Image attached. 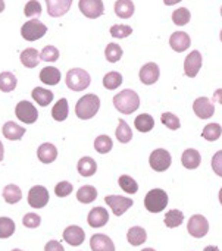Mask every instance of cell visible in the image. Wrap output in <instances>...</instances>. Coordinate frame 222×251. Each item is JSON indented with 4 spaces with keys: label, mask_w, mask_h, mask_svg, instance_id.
<instances>
[{
    "label": "cell",
    "mask_w": 222,
    "mask_h": 251,
    "mask_svg": "<svg viewBox=\"0 0 222 251\" xmlns=\"http://www.w3.org/2000/svg\"><path fill=\"white\" fill-rule=\"evenodd\" d=\"M113 106L122 115H131L140 107V97L134 90H122L113 97Z\"/></svg>",
    "instance_id": "cell-1"
},
{
    "label": "cell",
    "mask_w": 222,
    "mask_h": 251,
    "mask_svg": "<svg viewBox=\"0 0 222 251\" xmlns=\"http://www.w3.org/2000/svg\"><path fill=\"white\" fill-rule=\"evenodd\" d=\"M99 109H100V99L96 94H85L75 104V113L83 121H88L94 118Z\"/></svg>",
    "instance_id": "cell-2"
},
{
    "label": "cell",
    "mask_w": 222,
    "mask_h": 251,
    "mask_svg": "<svg viewBox=\"0 0 222 251\" xmlns=\"http://www.w3.org/2000/svg\"><path fill=\"white\" fill-rule=\"evenodd\" d=\"M91 78L87 71L81 68L69 69L66 74V87L72 91H83L90 87Z\"/></svg>",
    "instance_id": "cell-3"
},
{
    "label": "cell",
    "mask_w": 222,
    "mask_h": 251,
    "mask_svg": "<svg viewBox=\"0 0 222 251\" xmlns=\"http://www.w3.org/2000/svg\"><path fill=\"white\" fill-rule=\"evenodd\" d=\"M166 206H168V194L161 188L150 190L144 197V207L150 213H161L162 210H165Z\"/></svg>",
    "instance_id": "cell-4"
},
{
    "label": "cell",
    "mask_w": 222,
    "mask_h": 251,
    "mask_svg": "<svg viewBox=\"0 0 222 251\" xmlns=\"http://www.w3.org/2000/svg\"><path fill=\"white\" fill-rule=\"evenodd\" d=\"M46 32H47V26L43 22H40L38 19H29L21 28V35L27 41L40 40L41 37L46 35Z\"/></svg>",
    "instance_id": "cell-5"
},
{
    "label": "cell",
    "mask_w": 222,
    "mask_h": 251,
    "mask_svg": "<svg viewBox=\"0 0 222 251\" xmlns=\"http://www.w3.org/2000/svg\"><path fill=\"white\" fill-rule=\"evenodd\" d=\"M15 115L21 122L28 124V125L34 124L38 119V110L35 109V106L31 101H27V100H22L16 104Z\"/></svg>",
    "instance_id": "cell-6"
},
{
    "label": "cell",
    "mask_w": 222,
    "mask_h": 251,
    "mask_svg": "<svg viewBox=\"0 0 222 251\" xmlns=\"http://www.w3.org/2000/svg\"><path fill=\"white\" fill-rule=\"evenodd\" d=\"M149 163H150V166H152L153 171H156V172H165V171L169 169V166L172 163L171 153L168 150L158 149V150L152 151V154L149 157Z\"/></svg>",
    "instance_id": "cell-7"
},
{
    "label": "cell",
    "mask_w": 222,
    "mask_h": 251,
    "mask_svg": "<svg viewBox=\"0 0 222 251\" xmlns=\"http://www.w3.org/2000/svg\"><path fill=\"white\" fill-rule=\"evenodd\" d=\"M187 231L194 238H203L209 232V222L202 215H194L189 219Z\"/></svg>",
    "instance_id": "cell-8"
},
{
    "label": "cell",
    "mask_w": 222,
    "mask_h": 251,
    "mask_svg": "<svg viewBox=\"0 0 222 251\" xmlns=\"http://www.w3.org/2000/svg\"><path fill=\"white\" fill-rule=\"evenodd\" d=\"M105 203L112 209L115 216H122L134 204L131 199L122 197V196H108L105 197Z\"/></svg>",
    "instance_id": "cell-9"
},
{
    "label": "cell",
    "mask_w": 222,
    "mask_h": 251,
    "mask_svg": "<svg viewBox=\"0 0 222 251\" xmlns=\"http://www.w3.org/2000/svg\"><path fill=\"white\" fill-rule=\"evenodd\" d=\"M78 7H80L81 13L90 19L99 18L105 12V6H103L102 0H80Z\"/></svg>",
    "instance_id": "cell-10"
},
{
    "label": "cell",
    "mask_w": 222,
    "mask_h": 251,
    "mask_svg": "<svg viewBox=\"0 0 222 251\" xmlns=\"http://www.w3.org/2000/svg\"><path fill=\"white\" fill-rule=\"evenodd\" d=\"M49 203V191L43 185H35L28 193V204L34 209H43Z\"/></svg>",
    "instance_id": "cell-11"
},
{
    "label": "cell",
    "mask_w": 222,
    "mask_h": 251,
    "mask_svg": "<svg viewBox=\"0 0 222 251\" xmlns=\"http://www.w3.org/2000/svg\"><path fill=\"white\" fill-rule=\"evenodd\" d=\"M193 110L196 116H199L200 119H209L215 113V106H214V101H211V99L199 97L193 103Z\"/></svg>",
    "instance_id": "cell-12"
},
{
    "label": "cell",
    "mask_w": 222,
    "mask_h": 251,
    "mask_svg": "<svg viewBox=\"0 0 222 251\" xmlns=\"http://www.w3.org/2000/svg\"><path fill=\"white\" fill-rule=\"evenodd\" d=\"M202 60L203 59H202V54L199 50L189 53V56L184 60V74L190 78H194L202 68Z\"/></svg>",
    "instance_id": "cell-13"
},
{
    "label": "cell",
    "mask_w": 222,
    "mask_h": 251,
    "mask_svg": "<svg viewBox=\"0 0 222 251\" xmlns=\"http://www.w3.org/2000/svg\"><path fill=\"white\" fill-rule=\"evenodd\" d=\"M159 75H161V71H159V66L153 62H149L146 63L144 66H141L140 69V81L146 85H152L155 84L158 79H159Z\"/></svg>",
    "instance_id": "cell-14"
},
{
    "label": "cell",
    "mask_w": 222,
    "mask_h": 251,
    "mask_svg": "<svg viewBox=\"0 0 222 251\" xmlns=\"http://www.w3.org/2000/svg\"><path fill=\"white\" fill-rule=\"evenodd\" d=\"M63 240L72 246V247H78L84 243L85 240V232L83 231V228L77 226V225H71L63 231Z\"/></svg>",
    "instance_id": "cell-15"
},
{
    "label": "cell",
    "mask_w": 222,
    "mask_h": 251,
    "mask_svg": "<svg viewBox=\"0 0 222 251\" xmlns=\"http://www.w3.org/2000/svg\"><path fill=\"white\" fill-rule=\"evenodd\" d=\"M109 221V213L105 207H94L90 210L87 216V222L91 228H102L108 224Z\"/></svg>",
    "instance_id": "cell-16"
},
{
    "label": "cell",
    "mask_w": 222,
    "mask_h": 251,
    "mask_svg": "<svg viewBox=\"0 0 222 251\" xmlns=\"http://www.w3.org/2000/svg\"><path fill=\"white\" fill-rule=\"evenodd\" d=\"M74 0H46L47 4V13L53 18H59L63 16L65 13H68V10L71 9Z\"/></svg>",
    "instance_id": "cell-17"
},
{
    "label": "cell",
    "mask_w": 222,
    "mask_h": 251,
    "mask_svg": "<svg viewBox=\"0 0 222 251\" xmlns=\"http://www.w3.org/2000/svg\"><path fill=\"white\" fill-rule=\"evenodd\" d=\"M192 44V40H190V35L184 31H177L171 35L169 38V46L174 51H186Z\"/></svg>",
    "instance_id": "cell-18"
},
{
    "label": "cell",
    "mask_w": 222,
    "mask_h": 251,
    "mask_svg": "<svg viewBox=\"0 0 222 251\" xmlns=\"http://www.w3.org/2000/svg\"><path fill=\"white\" fill-rule=\"evenodd\" d=\"M90 247L93 251H115L113 241L105 234H96L90 240Z\"/></svg>",
    "instance_id": "cell-19"
},
{
    "label": "cell",
    "mask_w": 222,
    "mask_h": 251,
    "mask_svg": "<svg viewBox=\"0 0 222 251\" xmlns=\"http://www.w3.org/2000/svg\"><path fill=\"white\" fill-rule=\"evenodd\" d=\"M37 157L41 163H53L57 157V149L52 143H43L37 150Z\"/></svg>",
    "instance_id": "cell-20"
},
{
    "label": "cell",
    "mask_w": 222,
    "mask_h": 251,
    "mask_svg": "<svg viewBox=\"0 0 222 251\" xmlns=\"http://www.w3.org/2000/svg\"><path fill=\"white\" fill-rule=\"evenodd\" d=\"M1 132H3V135H4V138H7V140H10V141H18V140H21V138L24 137V134H25L27 131H25L24 126H19L18 124L9 121V122H6V124L3 125Z\"/></svg>",
    "instance_id": "cell-21"
},
{
    "label": "cell",
    "mask_w": 222,
    "mask_h": 251,
    "mask_svg": "<svg viewBox=\"0 0 222 251\" xmlns=\"http://www.w3.org/2000/svg\"><path fill=\"white\" fill-rule=\"evenodd\" d=\"M200 153L194 149H187L181 156V163L186 169H197L200 166Z\"/></svg>",
    "instance_id": "cell-22"
},
{
    "label": "cell",
    "mask_w": 222,
    "mask_h": 251,
    "mask_svg": "<svg viewBox=\"0 0 222 251\" xmlns=\"http://www.w3.org/2000/svg\"><path fill=\"white\" fill-rule=\"evenodd\" d=\"M40 81L46 85H57L60 81V71L55 66H46L40 72Z\"/></svg>",
    "instance_id": "cell-23"
},
{
    "label": "cell",
    "mask_w": 222,
    "mask_h": 251,
    "mask_svg": "<svg viewBox=\"0 0 222 251\" xmlns=\"http://www.w3.org/2000/svg\"><path fill=\"white\" fill-rule=\"evenodd\" d=\"M77 169H78V174L84 178H88V176H93L97 171V163L94 162V159L85 156V157H81L78 165H77Z\"/></svg>",
    "instance_id": "cell-24"
},
{
    "label": "cell",
    "mask_w": 222,
    "mask_h": 251,
    "mask_svg": "<svg viewBox=\"0 0 222 251\" xmlns=\"http://www.w3.org/2000/svg\"><path fill=\"white\" fill-rule=\"evenodd\" d=\"M127 240H128V243H130L131 246L139 247V246H141V244L146 243V240H147V232H146L144 228H141V226H133V228H130V231L127 232Z\"/></svg>",
    "instance_id": "cell-25"
},
{
    "label": "cell",
    "mask_w": 222,
    "mask_h": 251,
    "mask_svg": "<svg viewBox=\"0 0 222 251\" xmlns=\"http://www.w3.org/2000/svg\"><path fill=\"white\" fill-rule=\"evenodd\" d=\"M136 6L133 3V0H116L115 1V13L122 18V19H128L134 15Z\"/></svg>",
    "instance_id": "cell-26"
},
{
    "label": "cell",
    "mask_w": 222,
    "mask_h": 251,
    "mask_svg": "<svg viewBox=\"0 0 222 251\" xmlns=\"http://www.w3.org/2000/svg\"><path fill=\"white\" fill-rule=\"evenodd\" d=\"M31 96H32V99L37 101V104L41 106V107L49 106V104L52 103V100H53V93H52L50 90L43 88V87H35V88L32 90Z\"/></svg>",
    "instance_id": "cell-27"
},
{
    "label": "cell",
    "mask_w": 222,
    "mask_h": 251,
    "mask_svg": "<svg viewBox=\"0 0 222 251\" xmlns=\"http://www.w3.org/2000/svg\"><path fill=\"white\" fill-rule=\"evenodd\" d=\"M21 63L25 66V68H35L38 63H40V53L29 47V49H25L22 53H21Z\"/></svg>",
    "instance_id": "cell-28"
},
{
    "label": "cell",
    "mask_w": 222,
    "mask_h": 251,
    "mask_svg": "<svg viewBox=\"0 0 222 251\" xmlns=\"http://www.w3.org/2000/svg\"><path fill=\"white\" fill-rule=\"evenodd\" d=\"M115 137H116V140H118L119 143H122V144H127V143L131 141V138H133V131H131L130 125H128L124 119H119V121H118V128H116V131H115Z\"/></svg>",
    "instance_id": "cell-29"
},
{
    "label": "cell",
    "mask_w": 222,
    "mask_h": 251,
    "mask_svg": "<svg viewBox=\"0 0 222 251\" xmlns=\"http://www.w3.org/2000/svg\"><path fill=\"white\" fill-rule=\"evenodd\" d=\"M3 199L6 203L9 204H16L21 199H22V193H21V188L15 184H9L3 188Z\"/></svg>",
    "instance_id": "cell-30"
},
{
    "label": "cell",
    "mask_w": 222,
    "mask_h": 251,
    "mask_svg": "<svg viewBox=\"0 0 222 251\" xmlns=\"http://www.w3.org/2000/svg\"><path fill=\"white\" fill-rule=\"evenodd\" d=\"M69 115V107H68V100L66 99H60L52 109V116L55 121L57 122H63Z\"/></svg>",
    "instance_id": "cell-31"
},
{
    "label": "cell",
    "mask_w": 222,
    "mask_h": 251,
    "mask_svg": "<svg viewBox=\"0 0 222 251\" xmlns=\"http://www.w3.org/2000/svg\"><path fill=\"white\" fill-rule=\"evenodd\" d=\"M77 199L83 204H90L97 199V190L94 187H91V185H84V187H81L78 190Z\"/></svg>",
    "instance_id": "cell-32"
},
{
    "label": "cell",
    "mask_w": 222,
    "mask_h": 251,
    "mask_svg": "<svg viewBox=\"0 0 222 251\" xmlns=\"http://www.w3.org/2000/svg\"><path fill=\"white\" fill-rule=\"evenodd\" d=\"M134 125H136L137 131H140V132H149L155 126V119L149 113H141V115H139L136 118Z\"/></svg>",
    "instance_id": "cell-33"
},
{
    "label": "cell",
    "mask_w": 222,
    "mask_h": 251,
    "mask_svg": "<svg viewBox=\"0 0 222 251\" xmlns=\"http://www.w3.org/2000/svg\"><path fill=\"white\" fill-rule=\"evenodd\" d=\"M18 79L12 72H1L0 74V91L10 93L16 88Z\"/></svg>",
    "instance_id": "cell-34"
},
{
    "label": "cell",
    "mask_w": 222,
    "mask_h": 251,
    "mask_svg": "<svg viewBox=\"0 0 222 251\" xmlns=\"http://www.w3.org/2000/svg\"><path fill=\"white\" fill-rule=\"evenodd\" d=\"M184 222V215L181 210L172 209L165 215V225L168 228H178Z\"/></svg>",
    "instance_id": "cell-35"
},
{
    "label": "cell",
    "mask_w": 222,
    "mask_h": 251,
    "mask_svg": "<svg viewBox=\"0 0 222 251\" xmlns=\"http://www.w3.org/2000/svg\"><path fill=\"white\" fill-rule=\"evenodd\" d=\"M222 135V126L220 124H209L203 128L202 137L208 141H217Z\"/></svg>",
    "instance_id": "cell-36"
},
{
    "label": "cell",
    "mask_w": 222,
    "mask_h": 251,
    "mask_svg": "<svg viewBox=\"0 0 222 251\" xmlns=\"http://www.w3.org/2000/svg\"><path fill=\"white\" fill-rule=\"evenodd\" d=\"M122 84V75L116 71H112V72H108L105 76H103V85L105 88L108 90H115L118 88L119 85Z\"/></svg>",
    "instance_id": "cell-37"
},
{
    "label": "cell",
    "mask_w": 222,
    "mask_h": 251,
    "mask_svg": "<svg viewBox=\"0 0 222 251\" xmlns=\"http://www.w3.org/2000/svg\"><path fill=\"white\" fill-rule=\"evenodd\" d=\"M113 147V143H112V138L108 137V135H99L96 140H94V149L97 153L100 154H106L112 150Z\"/></svg>",
    "instance_id": "cell-38"
},
{
    "label": "cell",
    "mask_w": 222,
    "mask_h": 251,
    "mask_svg": "<svg viewBox=\"0 0 222 251\" xmlns=\"http://www.w3.org/2000/svg\"><path fill=\"white\" fill-rule=\"evenodd\" d=\"M192 19V13L187 7H180L177 10H174L172 13V22L178 26H184L190 22Z\"/></svg>",
    "instance_id": "cell-39"
},
{
    "label": "cell",
    "mask_w": 222,
    "mask_h": 251,
    "mask_svg": "<svg viewBox=\"0 0 222 251\" xmlns=\"http://www.w3.org/2000/svg\"><path fill=\"white\" fill-rule=\"evenodd\" d=\"M122 49H121V46L119 44H116V43H109L108 46H106V50H105V56H106V59L111 62V63H116L121 57H122Z\"/></svg>",
    "instance_id": "cell-40"
},
{
    "label": "cell",
    "mask_w": 222,
    "mask_h": 251,
    "mask_svg": "<svg viewBox=\"0 0 222 251\" xmlns=\"http://www.w3.org/2000/svg\"><path fill=\"white\" fill-rule=\"evenodd\" d=\"M119 187L122 188V191L128 193V194H136L139 191V184L130 176V175H122L119 176Z\"/></svg>",
    "instance_id": "cell-41"
},
{
    "label": "cell",
    "mask_w": 222,
    "mask_h": 251,
    "mask_svg": "<svg viewBox=\"0 0 222 251\" xmlns=\"http://www.w3.org/2000/svg\"><path fill=\"white\" fill-rule=\"evenodd\" d=\"M15 232V222L10 218H0V238H9Z\"/></svg>",
    "instance_id": "cell-42"
},
{
    "label": "cell",
    "mask_w": 222,
    "mask_h": 251,
    "mask_svg": "<svg viewBox=\"0 0 222 251\" xmlns=\"http://www.w3.org/2000/svg\"><path fill=\"white\" fill-rule=\"evenodd\" d=\"M24 13L27 18H38L41 15V4L37 0H29L25 7H24Z\"/></svg>",
    "instance_id": "cell-43"
},
{
    "label": "cell",
    "mask_w": 222,
    "mask_h": 251,
    "mask_svg": "<svg viewBox=\"0 0 222 251\" xmlns=\"http://www.w3.org/2000/svg\"><path fill=\"white\" fill-rule=\"evenodd\" d=\"M162 124L166 126V128H169V129H172V131H175V129H178L180 126H181V122H180V118L178 116H175L174 113H171V112H165L164 115H162Z\"/></svg>",
    "instance_id": "cell-44"
},
{
    "label": "cell",
    "mask_w": 222,
    "mask_h": 251,
    "mask_svg": "<svg viewBox=\"0 0 222 251\" xmlns=\"http://www.w3.org/2000/svg\"><path fill=\"white\" fill-rule=\"evenodd\" d=\"M40 59L44 62H56L59 59V50L55 46H46L40 51Z\"/></svg>",
    "instance_id": "cell-45"
},
{
    "label": "cell",
    "mask_w": 222,
    "mask_h": 251,
    "mask_svg": "<svg viewBox=\"0 0 222 251\" xmlns=\"http://www.w3.org/2000/svg\"><path fill=\"white\" fill-rule=\"evenodd\" d=\"M133 28L128 25H113L111 28V35L113 38H127L128 35H131Z\"/></svg>",
    "instance_id": "cell-46"
},
{
    "label": "cell",
    "mask_w": 222,
    "mask_h": 251,
    "mask_svg": "<svg viewBox=\"0 0 222 251\" xmlns=\"http://www.w3.org/2000/svg\"><path fill=\"white\" fill-rule=\"evenodd\" d=\"M22 224H24V226H27V228H29V229H35V228L40 226L41 218H40L37 213H27V215L24 216V219H22Z\"/></svg>",
    "instance_id": "cell-47"
},
{
    "label": "cell",
    "mask_w": 222,
    "mask_h": 251,
    "mask_svg": "<svg viewBox=\"0 0 222 251\" xmlns=\"http://www.w3.org/2000/svg\"><path fill=\"white\" fill-rule=\"evenodd\" d=\"M72 184L71 182H68V181H62V182H59L56 187H55V194L57 196V197H68L71 193H72Z\"/></svg>",
    "instance_id": "cell-48"
},
{
    "label": "cell",
    "mask_w": 222,
    "mask_h": 251,
    "mask_svg": "<svg viewBox=\"0 0 222 251\" xmlns=\"http://www.w3.org/2000/svg\"><path fill=\"white\" fill-rule=\"evenodd\" d=\"M212 169L214 172L222 178V150L217 151L212 157Z\"/></svg>",
    "instance_id": "cell-49"
},
{
    "label": "cell",
    "mask_w": 222,
    "mask_h": 251,
    "mask_svg": "<svg viewBox=\"0 0 222 251\" xmlns=\"http://www.w3.org/2000/svg\"><path fill=\"white\" fill-rule=\"evenodd\" d=\"M44 251H65V249H63V246H62L59 241L52 240V241H49V243L44 246Z\"/></svg>",
    "instance_id": "cell-50"
},
{
    "label": "cell",
    "mask_w": 222,
    "mask_h": 251,
    "mask_svg": "<svg viewBox=\"0 0 222 251\" xmlns=\"http://www.w3.org/2000/svg\"><path fill=\"white\" fill-rule=\"evenodd\" d=\"M212 101H215V103H220V104H222V88L217 90V91L214 93V99H212Z\"/></svg>",
    "instance_id": "cell-51"
},
{
    "label": "cell",
    "mask_w": 222,
    "mask_h": 251,
    "mask_svg": "<svg viewBox=\"0 0 222 251\" xmlns=\"http://www.w3.org/2000/svg\"><path fill=\"white\" fill-rule=\"evenodd\" d=\"M180 1H183V0H164V3H165L166 6H172V4H177V3H180Z\"/></svg>",
    "instance_id": "cell-52"
},
{
    "label": "cell",
    "mask_w": 222,
    "mask_h": 251,
    "mask_svg": "<svg viewBox=\"0 0 222 251\" xmlns=\"http://www.w3.org/2000/svg\"><path fill=\"white\" fill-rule=\"evenodd\" d=\"M3 156H4V147H3V143L0 141V162L3 160Z\"/></svg>",
    "instance_id": "cell-53"
},
{
    "label": "cell",
    "mask_w": 222,
    "mask_h": 251,
    "mask_svg": "<svg viewBox=\"0 0 222 251\" xmlns=\"http://www.w3.org/2000/svg\"><path fill=\"white\" fill-rule=\"evenodd\" d=\"M203 251H220V249H218V247H215V246H208V247H206Z\"/></svg>",
    "instance_id": "cell-54"
},
{
    "label": "cell",
    "mask_w": 222,
    "mask_h": 251,
    "mask_svg": "<svg viewBox=\"0 0 222 251\" xmlns=\"http://www.w3.org/2000/svg\"><path fill=\"white\" fill-rule=\"evenodd\" d=\"M3 10H4V1H3V0H0V13H1Z\"/></svg>",
    "instance_id": "cell-55"
},
{
    "label": "cell",
    "mask_w": 222,
    "mask_h": 251,
    "mask_svg": "<svg viewBox=\"0 0 222 251\" xmlns=\"http://www.w3.org/2000/svg\"><path fill=\"white\" fill-rule=\"evenodd\" d=\"M220 203H221V204H222V188H221V190H220Z\"/></svg>",
    "instance_id": "cell-56"
},
{
    "label": "cell",
    "mask_w": 222,
    "mask_h": 251,
    "mask_svg": "<svg viewBox=\"0 0 222 251\" xmlns=\"http://www.w3.org/2000/svg\"><path fill=\"white\" fill-rule=\"evenodd\" d=\"M141 251H156V250H153V249H144V250H141Z\"/></svg>",
    "instance_id": "cell-57"
},
{
    "label": "cell",
    "mask_w": 222,
    "mask_h": 251,
    "mask_svg": "<svg viewBox=\"0 0 222 251\" xmlns=\"http://www.w3.org/2000/svg\"><path fill=\"white\" fill-rule=\"evenodd\" d=\"M220 38H221V41H222V29H221V34H220Z\"/></svg>",
    "instance_id": "cell-58"
},
{
    "label": "cell",
    "mask_w": 222,
    "mask_h": 251,
    "mask_svg": "<svg viewBox=\"0 0 222 251\" xmlns=\"http://www.w3.org/2000/svg\"><path fill=\"white\" fill-rule=\"evenodd\" d=\"M12 251H22V250H19V249H15V250H12Z\"/></svg>",
    "instance_id": "cell-59"
},
{
    "label": "cell",
    "mask_w": 222,
    "mask_h": 251,
    "mask_svg": "<svg viewBox=\"0 0 222 251\" xmlns=\"http://www.w3.org/2000/svg\"><path fill=\"white\" fill-rule=\"evenodd\" d=\"M221 16H222V7H221Z\"/></svg>",
    "instance_id": "cell-60"
}]
</instances>
